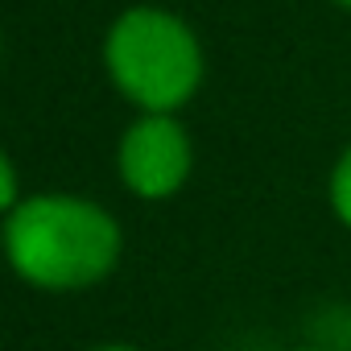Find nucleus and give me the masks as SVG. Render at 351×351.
<instances>
[{
    "label": "nucleus",
    "mask_w": 351,
    "mask_h": 351,
    "mask_svg": "<svg viewBox=\"0 0 351 351\" xmlns=\"http://www.w3.org/2000/svg\"><path fill=\"white\" fill-rule=\"evenodd\" d=\"M95 351H136V347H128V343H108V347H95Z\"/></svg>",
    "instance_id": "nucleus-6"
},
{
    "label": "nucleus",
    "mask_w": 351,
    "mask_h": 351,
    "mask_svg": "<svg viewBox=\"0 0 351 351\" xmlns=\"http://www.w3.org/2000/svg\"><path fill=\"white\" fill-rule=\"evenodd\" d=\"M120 223L79 195H29L5 215V252L13 273L50 293L87 289L120 261Z\"/></svg>",
    "instance_id": "nucleus-1"
},
{
    "label": "nucleus",
    "mask_w": 351,
    "mask_h": 351,
    "mask_svg": "<svg viewBox=\"0 0 351 351\" xmlns=\"http://www.w3.org/2000/svg\"><path fill=\"white\" fill-rule=\"evenodd\" d=\"M298 351H326V347H298Z\"/></svg>",
    "instance_id": "nucleus-7"
},
{
    "label": "nucleus",
    "mask_w": 351,
    "mask_h": 351,
    "mask_svg": "<svg viewBox=\"0 0 351 351\" xmlns=\"http://www.w3.org/2000/svg\"><path fill=\"white\" fill-rule=\"evenodd\" d=\"M330 207H335V215L351 228V145L343 149V157H339L335 169H330Z\"/></svg>",
    "instance_id": "nucleus-4"
},
{
    "label": "nucleus",
    "mask_w": 351,
    "mask_h": 351,
    "mask_svg": "<svg viewBox=\"0 0 351 351\" xmlns=\"http://www.w3.org/2000/svg\"><path fill=\"white\" fill-rule=\"evenodd\" d=\"M0 207H5V215L13 207H21V199H17V165H13L9 153L0 157Z\"/></svg>",
    "instance_id": "nucleus-5"
},
{
    "label": "nucleus",
    "mask_w": 351,
    "mask_h": 351,
    "mask_svg": "<svg viewBox=\"0 0 351 351\" xmlns=\"http://www.w3.org/2000/svg\"><path fill=\"white\" fill-rule=\"evenodd\" d=\"M339 5H347V9H351V0H339Z\"/></svg>",
    "instance_id": "nucleus-8"
},
{
    "label": "nucleus",
    "mask_w": 351,
    "mask_h": 351,
    "mask_svg": "<svg viewBox=\"0 0 351 351\" xmlns=\"http://www.w3.org/2000/svg\"><path fill=\"white\" fill-rule=\"evenodd\" d=\"M104 62L124 99L145 116H169L203 83V46L195 29L169 9H124L104 38Z\"/></svg>",
    "instance_id": "nucleus-2"
},
{
    "label": "nucleus",
    "mask_w": 351,
    "mask_h": 351,
    "mask_svg": "<svg viewBox=\"0 0 351 351\" xmlns=\"http://www.w3.org/2000/svg\"><path fill=\"white\" fill-rule=\"evenodd\" d=\"M191 136L173 116H141L124 128L116 165L136 199H169L191 178Z\"/></svg>",
    "instance_id": "nucleus-3"
}]
</instances>
